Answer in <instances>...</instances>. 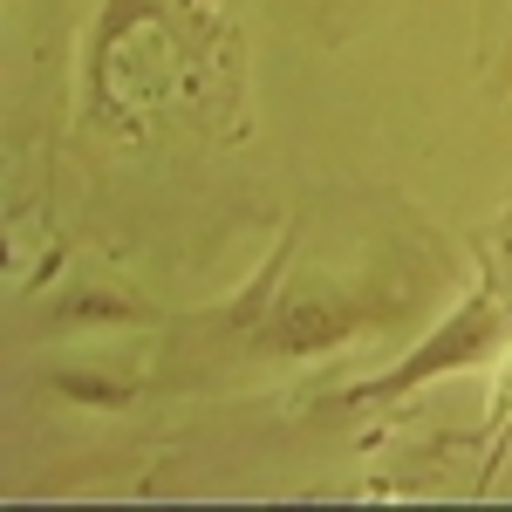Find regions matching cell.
<instances>
[{
    "mask_svg": "<svg viewBox=\"0 0 512 512\" xmlns=\"http://www.w3.org/2000/svg\"><path fill=\"white\" fill-rule=\"evenodd\" d=\"M499 342H506V308H492V301H465V308L444 321V328H437V335L410 355L396 376L369 383L362 396H396V390H410V383H431V376H451V369H472V362H485Z\"/></svg>",
    "mask_w": 512,
    "mask_h": 512,
    "instance_id": "cell-1",
    "label": "cell"
}]
</instances>
